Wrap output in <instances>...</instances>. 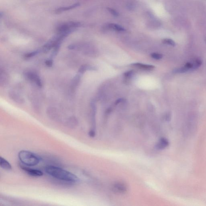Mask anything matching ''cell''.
Returning <instances> with one entry per match:
<instances>
[{"label":"cell","instance_id":"6da1fadb","mask_svg":"<svg viewBox=\"0 0 206 206\" xmlns=\"http://www.w3.org/2000/svg\"><path fill=\"white\" fill-rule=\"evenodd\" d=\"M45 170L46 173L50 176L61 181L75 183L78 182L79 180V178L76 175L59 167L48 166H46Z\"/></svg>","mask_w":206,"mask_h":206},{"label":"cell","instance_id":"7a4b0ae2","mask_svg":"<svg viewBox=\"0 0 206 206\" xmlns=\"http://www.w3.org/2000/svg\"><path fill=\"white\" fill-rule=\"evenodd\" d=\"M18 157L21 163L27 166H36L40 161V158L38 156L29 151H20Z\"/></svg>","mask_w":206,"mask_h":206},{"label":"cell","instance_id":"3957f363","mask_svg":"<svg viewBox=\"0 0 206 206\" xmlns=\"http://www.w3.org/2000/svg\"><path fill=\"white\" fill-rule=\"evenodd\" d=\"M202 64V61L201 59H196L186 63L183 67L174 69V72L177 73H185L189 71H194L198 69Z\"/></svg>","mask_w":206,"mask_h":206},{"label":"cell","instance_id":"277c9868","mask_svg":"<svg viewBox=\"0 0 206 206\" xmlns=\"http://www.w3.org/2000/svg\"><path fill=\"white\" fill-rule=\"evenodd\" d=\"M78 22H71L64 23L58 27V33H63L68 35L74 29L80 26Z\"/></svg>","mask_w":206,"mask_h":206},{"label":"cell","instance_id":"5b68a950","mask_svg":"<svg viewBox=\"0 0 206 206\" xmlns=\"http://www.w3.org/2000/svg\"><path fill=\"white\" fill-rule=\"evenodd\" d=\"M25 76L28 80L36 84L38 87H41L42 86L41 79L38 74L35 72L32 71H27L25 73Z\"/></svg>","mask_w":206,"mask_h":206},{"label":"cell","instance_id":"8992f818","mask_svg":"<svg viewBox=\"0 0 206 206\" xmlns=\"http://www.w3.org/2000/svg\"><path fill=\"white\" fill-rule=\"evenodd\" d=\"M9 96L12 101L17 104H22L25 102L24 98L15 91H10L9 92Z\"/></svg>","mask_w":206,"mask_h":206},{"label":"cell","instance_id":"52a82bcc","mask_svg":"<svg viewBox=\"0 0 206 206\" xmlns=\"http://www.w3.org/2000/svg\"><path fill=\"white\" fill-rule=\"evenodd\" d=\"M20 168L30 176L34 177H40L43 175V173L39 170L29 168L23 165H20Z\"/></svg>","mask_w":206,"mask_h":206},{"label":"cell","instance_id":"ba28073f","mask_svg":"<svg viewBox=\"0 0 206 206\" xmlns=\"http://www.w3.org/2000/svg\"><path fill=\"white\" fill-rule=\"evenodd\" d=\"M113 190L115 192L124 194L127 190V186L122 182H117L114 183L113 186Z\"/></svg>","mask_w":206,"mask_h":206},{"label":"cell","instance_id":"9c48e42d","mask_svg":"<svg viewBox=\"0 0 206 206\" xmlns=\"http://www.w3.org/2000/svg\"><path fill=\"white\" fill-rule=\"evenodd\" d=\"M10 80L9 74L5 70L1 69L0 71V85L4 87L8 85Z\"/></svg>","mask_w":206,"mask_h":206},{"label":"cell","instance_id":"30bf717a","mask_svg":"<svg viewBox=\"0 0 206 206\" xmlns=\"http://www.w3.org/2000/svg\"><path fill=\"white\" fill-rule=\"evenodd\" d=\"M169 145V142L166 138L162 137L159 140L156 145V148L157 149L163 150L168 147Z\"/></svg>","mask_w":206,"mask_h":206},{"label":"cell","instance_id":"8fae6325","mask_svg":"<svg viewBox=\"0 0 206 206\" xmlns=\"http://www.w3.org/2000/svg\"><path fill=\"white\" fill-rule=\"evenodd\" d=\"M47 114L50 118L54 120H57L59 118L58 111L56 108L54 107H49L47 110Z\"/></svg>","mask_w":206,"mask_h":206},{"label":"cell","instance_id":"7c38bea8","mask_svg":"<svg viewBox=\"0 0 206 206\" xmlns=\"http://www.w3.org/2000/svg\"><path fill=\"white\" fill-rule=\"evenodd\" d=\"M0 166L3 169L7 170H10L12 169V166L11 164L6 160L5 159L1 157L0 158Z\"/></svg>","mask_w":206,"mask_h":206},{"label":"cell","instance_id":"4fadbf2b","mask_svg":"<svg viewBox=\"0 0 206 206\" xmlns=\"http://www.w3.org/2000/svg\"><path fill=\"white\" fill-rule=\"evenodd\" d=\"M131 65L134 67H137L140 69H144L146 70H151L154 69L155 67L153 65H145L140 63H133Z\"/></svg>","mask_w":206,"mask_h":206},{"label":"cell","instance_id":"5bb4252c","mask_svg":"<svg viewBox=\"0 0 206 206\" xmlns=\"http://www.w3.org/2000/svg\"><path fill=\"white\" fill-rule=\"evenodd\" d=\"M67 125L71 127H74L78 123L77 119L74 117H71L67 120L66 122Z\"/></svg>","mask_w":206,"mask_h":206},{"label":"cell","instance_id":"9a60e30c","mask_svg":"<svg viewBox=\"0 0 206 206\" xmlns=\"http://www.w3.org/2000/svg\"><path fill=\"white\" fill-rule=\"evenodd\" d=\"M95 68L92 66H89L88 65H83L79 68L78 70V72L80 74H83L87 71L88 70H95Z\"/></svg>","mask_w":206,"mask_h":206},{"label":"cell","instance_id":"2e32d148","mask_svg":"<svg viewBox=\"0 0 206 206\" xmlns=\"http://www.w3.org/2000/svg\"><path fill=\"white\" fill-rule=\"evenodd\" d=\"M79 5V4L78 3H77L74 4V5H73L69 6V7L59 8V9L56 10L55 12L56 13H61V12H64V11H67V10H72V9H74V8H76V7H78V6Z\"/></svg>","mask_w":206,"mask_h":206},{"label":"cell","instance_id":"e0dca14e","mask_svg":"<svg viewBox=\"0 0 206 206\" xmlns=\"http://www.w3.org/2000/svg\"><path fill=\"white\" fill-rule=\"evenodd\" d=\"M80 74H76L74 76L72 81V87L73 89L76 88V87L78 86L80 83Z\"/></svg>","mask_w":206,"mask_h":206},{"label":"cell","instance_id":"ac0fdd59","mask_svg":"<svg viewBox=\"0 0 206 206\" xmlns=\"http://www.w3.org/2000/svg\"><path fill=\"white\" fill-rule=\"evenodd\" d=\"M109 26L112 29H115V30L117 31H125V29L122 26H120L119 25H117V24L112 23V24H110Z\"/></svg>","mask_w":206,"mask_h":206},{"label":"cell","instance_id":"d6986e66","mask_svg":"<svg viewBox=\"0 0 206 206\" xmlns=\"http://www.w3.org/2000/svg\"><path fill=\"white\" fill-rule=\"evenodd\" d=\"M163 43L172 46H176V43L174 40L170 39H165L163 40Z\"/></svg>","mask_w":206,"mask_h":206},{"label":"cell","instance_id":"ffe728a7","mask_svg":"<svg viewBox=\"0 0 206 206\" xmlns=\"http://www.w3.org/2000/svg\"><path fill=\"white\" fill-rule=\"evenodd\" d=\"M40 52V50H38L34 51L31 52V53H28L25 55V59H29L34 57L36 55L39 53Z\"/></svg>","mask_w":206,"mask_h":206},{"label":"cell","instance_id":"44dd1931","mask_svg":"<svg viewBox=\"0 0 206 206\" xmlns=\"http://www.w3.org/2000/svg\"><path fill=\"white\" fill-rule=\"evenodd\" d=\"M151 57L153 59H156V60H160L163 57V55L161 54L158 53H153L151 55Z\"/></svg>","mask_w":206,"mask_h":206},{"label":"cell","instance_id":"7402d4cb","mask_svg":"<svg viewBox=\"0 0 206 206\" xmlns=\"http://www.w3.org/2000/svg\"><path fill=\"white\" fill-rule=\"evenodd\" d=\"M45 63L46 65L48 67H51L53 66V61L52 59H48V60L45 61Z\"/></svg>","mask_w":206,"mask_h":206},{"label":"cell","instance_id":"603a6c76","mask_svg":"<svg viewBox=\"0 0 206 206\" xmlns=\"http://www.w3.org/2000/svg\"><path fill=\"white\" fill-rule=\"evenodd\" d=\"M108 10L109 11V12H110L111 14L114 15V16H118V12H117V11H115V10H113V9H111V8H108Z\"/></svg>","mask_w":206,"mask_h":206},{"label":"cell","instance_id":"cb8c5ba5","mask_svg":"<svg viewBox=\"0 0 206 206\" xmlns=\"http://www.w3.org/2000/svg\"><path fill=\"white\" fill-rule=\"evenodd\" d=\"M133 72L132 71H127V72H126L124 73V76H126V77H130V76H132V74H133Z\"/></svg>","mask_w":206,"mask_h":206},{"label":"cell","instance_id":"d4e9b609","mask_svg":"<svg viewBox=\"0 0 206 206\" xmlns=\"http://www.w3.org/2000/svg\"><path fill=\"white\" fill-rule=\"evenodd\" d=\"M122 99L118 100H117V101L116 102L115 104H119V103H120V102L122 101Z\"/></svg>","mask_w":206,"mask_h":206}]
</instances>
